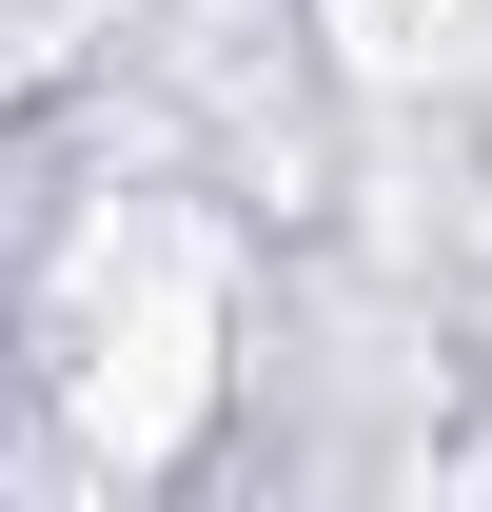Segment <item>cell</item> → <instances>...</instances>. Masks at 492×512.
<instances>
[{"label":"cell","mask_w":492,"mask_h":512,"mask_svg":"<svg viewBox=\"0 0 492 512\" xmlns=\"http://www.w3.org/2000/svg\"><path fill=\"white\" fill-rule=\"evenodd\" d=\"M40 394L79 414L99 473H178L237 394V276L178 197H119L60 237V296H40Z\"/></svg>","instance_id":"6da1fadb"}]
</instances>
